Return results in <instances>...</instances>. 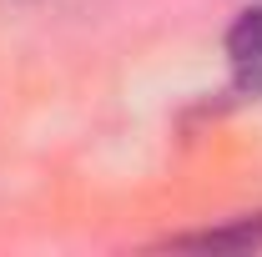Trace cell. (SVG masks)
Masks as SVG:
<instances>
[{"label": "cell", "mask_w": 262, "mask_h": 257, "mask_svg": "<svg viewBox=\"0 0 262 257\" xmlns=\"http://www.w3.org/2000/svg\"><path fill=\"white\" fill-rule=\"evenodd\" d=\"M227 66L237 91L262 96V5L257 10H242L237 26L227 31Z\"/></svg>", "instance_id": "obj_1"}]
</instances>
